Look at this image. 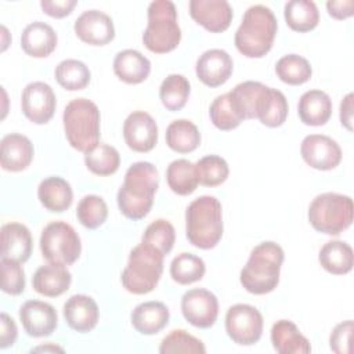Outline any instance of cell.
I'll use <instances>...</instances> for the list:
<instances>
[{
  "mask_svg": "<svg viewBox=\"0 0 354 354\" xmlns=\"http://www.w3.org/2000/svg\"><path fill=\"white\" fill-rule=\"evenodd\" d=\"M192 19L206 30L218 33L228 29L232 21V7L225 0H191Z\"/></svg>",
  "mask_w": 354,
  "mask_h": 354,
  "instance_id": "obj_17",
  "label": "cell"
},
{
  "mask_svg": "<svg viewBox=\"0 0 354 354\" xmlns=\"http://www.w3.org/2000/svg\"><path fill=\"white\" fill-rule=\"evenodd\" d=\"M86 167L97 176H111L120 166V155L112 145L98 142L84 152Z\"/></svg>",
  "mask_w": 354,
  "mask_h": 354,
  "instance_id": "obj_35",
  "label": "cell"
},
{
  "mask_svg": "<svg viewBox=\"0 0 354 354\" xmlns=\"http://www.w3.org/2000/svg\"><path fill=\"white\" fill-rule=\"evenodd\" d=\"M88 66L77 59H64L55 68L57 82L69 91L83 90L90 83Z\"/></svg>",
  "mask_w": 354,
  "mask_h": 354,
  "instance_id": "obj_38",
  "label": "cell"
},
{
  "mask_svg": "<svg viewBox=\"0 0 354 354\" xmlns=\"http://www.w3.org/2000/svg\"><path fill=\"white\" fill-rule=\"evenodd\" d=\"M283 261L282 248L271 241L261 242L250 252L246 266L241 271L242 286L253 295L272 292L279 282Z\"/></svg>",
  "mask_w": 354,
  "mask_h": 354,
  "instance_id": "obj_3",
  "label": "cell"
},
{
  "mask_svg": "<svg viewBox=\"0 0 354 354\" xmlns=\"http://www.w3.org/2000/svg\"><path fill=\"white\" fill-rule=\"evenodd\" d=\"M205 261L192 253H180L170 264V275L180 285H189L203 278Z\"/></svg>",
  "mask_w": 354,
  "mask_h": 354,
  "instance_id": "obj_39",
  "label": "cell"
},
{
  "mask_svg": "<svg viewBox=\"0 0 354 354\" xmlns=\"http://www.w3.org/2000/svg\"><path fill=\"white\" fill-rule=\"evenodd\" d=\"M318 260L328 272L343 275L353 268V249L347 242L329 241L321 248Z\"/></svg>",
  "mask_w": 354,
  "mask_h": 354,
  "instance_id": "obj_31",
  "label": "cell"
},
{
  "mask_svg": "<svg viewBox=\"0 0 354 354\" xmlns=\"http://www.w3.org/2000/svg\"><path fill=\"white\" fill-rule=\"evenodd\" d=\"M231 94L238 101L245 119H261L266 113L271 95H272V87H267L260 82H242L236 84Z\"/></svg>",
  "mask_w": 354,
  "mask_h": 354,
  "instance_id": "obj_19",
  "label": "cell"
},
{
  "mask_svg": "<svg viewBox=\"0 0 354 354\" xmlns=\"http://www.w3.org/2000/svg\"><path fill=\"white\" fill-rule=\"evenodd\" d=\"M1 290L17 296L21 295L25 289V272L21 267V263L1 259Z\"/></svg>",
  "mask_w": 354,
  "mask_h": 354,
  "instance_id": "obj_44",
  "label": "cell"
},
{
  "mask_svg": "<svg viewBox=\"0 0 354 354\" xmlns=\"http://www.w3.org/2000/svg\"><path fill=\"white\" fill-rule=\"evenodd\" d=\"M181 313L194 326L206 329L214 325L218 315V301L207 289H191L183 295Z\"/></svg>",
  "mask_w": 354,
  "mask_h": 354,
  "instance_id": "obj_11",
  "label": "cell"
},
{
  "mask_svg": "<svg viewBox=\"0 0 354 354\" xmlns=\"http://www.w3.org/2000/svg\"><path fill=\"white\" fill-rule=\"evenodd\" d=\"M174 241H176L174 227L171 225V223H169L165 218H159L151 223L145 228L141 239V242L153 246L165 256L173 249Z\"/></svg>",
  "mask_w": 354,
  "mask_h": 354,
  "instance_id": "obj_42",
  "label": "cell"
},
{
  "mask_svg": "<svg viewBox=\"0 0 354 354\" xmlns=\"http://www.w3.org/2000/svg\"><path fill=\"white\" fill-rule=\"evenodd\" d=\"M19 319L25 332L32 337L50 336L58 325L55 308L40 300L25 301L19 308Z\"/></svg>",
  "mask_w": 354,
  "mask_h": 354,
  "instance_id": "obj_15",
  "label": "cell"
},
{
  "mask_svg": "<svg viewBox=\"0 0 354 354\" xmlns=\"http://www.w3.org/2000/svg\"><path fill=\"white\" fill-rule=\"evenodd\" d=\"M340 122L351 131L353 130V94H347L340 104Z\"/></svg>",
  "mask_w": 354,
  "mask_h": 354,
  "instance_id": "obj_50",
  "label": "cell"
},
{
  "mask_svg": "<svg viewBox=\"0 0 354 354\" xmlns=\"http://www.w3.org/2000/svg\"><path fill=\"white\" fill-rule=\"evenodd\" d=\"M158 187L159 174L152 163H133L127 169L123 185L118 191V206L122 214L130 220L144 218L152 207Z\"/></svg>",
  "mask_w": 354,
  "mask_h": 354,
  "instance_id": "obj_1",
  "label": "cell"
},
{
  "mask_svg": "<svg viewBox=\"0 0 354 354\" xmlns=\"http://www.w3.org/2000/svg\"><path fill=\"white\" fill-rule=\"evenodd\" d=\"M283 15L288 26L296 32H310L319 22V11L311 0H290L285 4Z\"/></svg>",
  "mask_w": 354,
  "mask_h": 354,
  "instance_id": "obj_33",
  "label": "cell"
},
{
  "mask_svg": "<svg viewBox=\"0 0 354 354\" xmlns=\"http://www.w3.org/2000/svg\"><path fill=\"white\" fill-rule=\"evenodd\" d=\"M17 336H18V330H17V325H15L14 319L8 314L1 313V315H0V347L7 348V347L12 346L17 340Z\"/></svg>",
  "mask_w": 354,
  "mask_h": 354,
  "instance_id": "obj_48",
  "label": "cell"
},
{
  "mask_svg": "<svg viewBox=\"0 0 354 354\" xmlns=\"http://www.w3.org/2000/svg\"><path fill=\"white\" fill-rule=\"evenodd\" d=\"M159 353L169 354V353H192V354H203L206 353L205 344L196 339L195 336L189 335L184 329H174L167 336L163 337Z\"/></svg>",
  "mask_w": 354,
  "mask_h": 354,
  "instance_id": "obj_43",
  "label": "cell"
},
{
  "mask_svg": "<svg viewBox=\"0 0 354 354\" xmlns=\"http://www.w3.org/2000/svg\"><path fill=\"white\" fill-rule=\"evenodd\" d=\"M72 282V274L65 266L46 264L36 270L32 277L33 289L47 297H57L65 293Z\"/></svg>",
  "mask_w": 354,
  "mask_h": 354,
  "instance_id": "obj_24",
  "label": "cell"
},
{
  "mask_svg": "<svg viewBox=\"0 0 354 354\" xmlns=\"http://www.w3.org/2000/svg\"><path fill=\"white\" fill-rule=\"evenodd\" d=\"M100 311L95 300L86 295H73L64 304L65 322L76 332L86 333L95 328Z\"/></svg>",
  "mask_w": 354,
  "mask_h": 354,
  "instance_id": "obj_20",
  "label": "cell"
},
{
  "mask_svg": "<svg viewBox=\"0 0 354 354\" xmlns=\"http://www.w3.org/2000/svg\"><path fill=\"white\" fill-rule=\"evenodd\" d=\"M163 257L151 245L141 242L129 256L127 266L122 272V283L124 289L134 295H145L152 292L163 272Z\"/></svg>",
  "mask_w": 354,
  "mask_h": 354,
  "instance_id": "obj_6",
  "label": "cell"
},
{
  "mask_svg": "<svg viewBox=\"0 0 354 354\" xmlns=\"http://www.w3.org/2000/svg\"><path fill=\"white\" fill-rule=\"evenodd\" d=\"M353 199L343 194L325 192L308 206V221L314 230L328 235H339L353 223Z\"/></svg>",
  "mask_w": 354,
  "mask_h": 354,
  "instance_id": "obj_8",
  "label": "cell"
},
{
  "mask_svg": "<svg viewBox=\"0 0 354 354\" xmlns=\"http://www.w3.org/2000/svg\"><path fill=\"white\" fill-rule=\"evenodd\" d=\"M123 137L127 147L136 152H148L158 142V126L144 111L131 112L123 123Z\"/></svg>",
  "mask_w": 354,
  "mask_h": 354,
  "instance_id": "obj_14",
  "label": "cell"
},
{
  "mask_svg": "<svg viewBox=\"0 0 354 354\" xmlns=\"http://www.w3.org/2000/svg\"><path fill=\"white\" fill-rule=\"evenodd\" d=\"M77 37L91 46H104L115 37V26L112 18L98 10H87L82 12L73 25Z\"/></svg>",
  "mask_w": 354,
  "mask_h": 354,
  "instance_id": "obj_16",
  "label": "cell"
},
{
  "mask_svg": "<svg viewBox=\"0 0 354 354\" xmlns=\"http://www.w3.org/2000/svg\"><path fill=\"white\" fill-rule=\"evenodd\" d=\"M166 144L176 152L188 153L199 147L201 133L191 120L178 119L167 126Z\"/></svg>",
  "mask_w": 354,
  "mask_h": 354,
  "instance_id": "obj_32",
  "label": "cell"
},
{
  "mask_svg": "<svg viewBox=\"0 0 354 354\" xmlns=\"http://www.w3.org/2000/svg\"><path fill=\"white\" fill-rule=\"evenodd\" d=\"M209 115L212 123L224 131L238 127L245 120V115L231 91L213 100L209 108Z\"/></svg>",
  "mask_w": 354,
  "mask_h": 354,
  "instance_id": "obj_30",
  "label": "cell"
},
{
  "mask_svg": "<svg viewBox=\"0 0 354 354\" xmlns=\"http://www.w3.org/2000/svg\"><path fill=\"white\" fill-rule=\"evenodd\" d=\"M232 68L234 64L227 51L221 48H212L198 58L195 72L203 84L209 87H218L230 79Z\"/></svg>",
  "mask_w": 354,
  "mask_h": 354,
  "instance_id": "obj_18",
  "label": "cell"
},
{
  "mask_svg": "<svg viewBox=\"0 0 354 354\" xmlns=\"http://www.w3.org/2000/svg\"><path fill=\"white\" fill-rule=\"evenodd\" d=\"M55 105V94L50 84L32 82L25 86L21 95V108L30 122L36 124L47 123L54 116Z\"/></svg>",
  "mask_w": 354,
  "mask_h": 354,
  "instance_id": "obj_12",
  "label": "cell"
},
{
  "mask_svg": "<svg viewBox=\"0 0 354 354\" xmlns=\"http://www.w3.org/2000/svg\"><path fill=\"white\" fill-rule=\"evenodd\" d=\"M195 173L201 185L217 187L227 180L230 167L221 156L207 155L195 163Z\"/></svg>",
  "mask_w": 354,
  "mask_h": 354,
  "instance_id": "obj_40",
  "label": "cell"
},
{
  "mask_svg": "<svg viewBox=\"0 0 354 354\" xmlns=\"http://www.w3.org/2000/svg\"><path fill=\"white\" fill-rule=\"evenodd\" d=\"M166 181L169 188L177 195H189L198 187L195 165L187 159L173 160L166 170Z\"/></svg>",
  "mask_w": 354,
  "mask_h": 354,
  "instance_id": "obj_34",
  "label": "cell"
},
{
  "mask_svg": "<svg viewBox=\"0 0 354 354\" xmlns=\"http://www.w3.org/2000/svg\"><path fill=\"white\" fill-rule=\"evenodd\" d=\"M278 24L274 12L261 4L249 7L235 32V47L248 58H261L272 47Z\"/></svg>",
  "mask_w": 354,
  "mask_h": 354,
  "instance_id": "obj_2",
  "label": "cell"
},
{
  "mask_svg": "<svg viewBox=\"0 0 354 354\" xmlns=\"http://www.w3.org/2000/svg\"><path fill=\"white\" fill-rule=\"evenodd\" d=\"M40 250L48 263L71 266L80 256L82 242L72 225L65 221H53L41 231Z\"/></svg>",
  "mask_w": 354,
  "mask_h": 354,
  "instance_id": "obj_9",
  "label": "cell"
},
{
  "mask_svg": "<svg viewBox=\"0 0 354 354\" xmlns=\"http://www.w3.org/2000/svg\"><path fill=\"white\" fill-rule=\"evenodd\" d=\"M100 111L87 98H75L64 109L62 122L68 142L80 152H87L100 140Z\"/></svg>",
  "mask_w": 354,
  "mask_h": 354,
  "instance_id": "obj_5",
  "label": "cell"
},
{
  "mask_svg": "<svg viewBox=\"0 0 354 354\" xmlns=\"http://www.w3.org/2000/svg\"><path fill=\"white\" fill-rule=\"evenodd\" d=\"M225 330L234 343L252 346L261 337L263 315L250 304H234L225 314Z\"/></svg>",
  "mask_w": 354,
  "mask_h": 354,
  "instance_id": "obj_10",
  "label": "cell"
},
{
  "mask_svg": "<svg viewBox=\"0 0 354 354\" xmlns=\"http://www.w3.org/2000/svg\"><path fill=\"white\" fill-rule=\"evenodd\" d=\"M32 235L26 225L8 223L1 227V259L25 263L32 254Z\"/></svg>",
  "mask_w": 354,
  "mask_h": 354,
  "instance_id": "obj_21",
  "label": "cell"
},
{
  "mask_svg": "<svg viewBox=\"0 0 354 354\" xmlns=\"http://www.w3.org/2000/svg\"><path fill=\"white\" fill-rule=\"evenodd\" d=\"M353 332V321L347 319L335 326L329 337L330 350L339 354L350 353V337Z\"/></svg>",
  "mask_w": 354,
  "mask_h": 354,
  "instance_id": "obj_46",
  "label": "cell"
},
{
  "mask_svg": "<svg viewBox=\"0 0 354 354\" xmlns=\"http://www.w3.org/2000/svg\"><path fill=\"white\" fill-rule=\"evenodd\" d=\"M326 10L330 17L336 19H344L354 14V1L353 0H339V1H328Z\"/></svg>",
  "mask_w": 354,
  "mask_h": 354,
  "instance_id": "obj_49",
  "label": "cell"
},
{
  "mask_svg": "<svg viewBox=\"0 0 354 354\" xmlns=\"http://www.w3.org/2000/svg\"><path fill=\"white\" fill-rule=\"evenodd\" d=\"M275 73L283 83L299 86L310 80L313 69L304 57L297 54H288L278 59L275 65Z\"/></svg>",
  "mask_w": 354,
  "mask_h": 354,
  "instance_id": "obj_37",
  "label": "cell"
},
{
  "mask_svg": "<svg viewBox=\"0 0 354 354\" xmlns=\"http://www.w3.org/2000/svg\"><path fill=\"white\" fill-rule=\"evenodd\" d=\"M189 82L183 75L171 73L166 76L159 87V97L167 111H180L189 97Z\"/></svg>",
  "mask_w": 354,
  "mask_h": 354,
  "instance_id": "obj_36",
  "label": "cell"
},
{
  "mask_svg": "<svg viewBox=\"0 0 354 354\" xmlns=\"http://www.w3.org/2000/svg\"><path fill=\"white\" fill-rule=\"evenodd\" d=\"M169 308L162 301H145L134 307L130 319L141 335H155L169 324Z\"/></svg>",
  "mask_w": 354,
  "mask_h": 354,
  "instance_id": "obj_25",
  "label": "cell"
},
{
  "mask_svg": "<svg viewBox=\"0 0 354 354\" xmlns=\"http://www.w3.org/2000/svg\"><path fill=\"white\" fill-rule=\"evenodd\" d=\"M113 72L122 82L138 84L148 77L151 62L140 51L127 48L116 54L113 59Z\"/></svg>",
  "mask_w": 354,
  "mask_h": 354,
  "instance_id": "obj_27",
  "label": "cell"
},
{
  "mask_svg": "<svg viewBox=\"0 0 354 354\" xmlns=\"http://www.w3.org/2000/svg\"><path fill=\"white\" fill-rule=\"evenodd\" d=\"M297 112L304 124L322 126L332 115V101L325 91L308 90L300 97Z\"/></svg>",
  "mask_w": 354,
  "mask_h": 354,
  "instance_id": "obj_28",
  "label": "cell"
},
{
  "mask_svg": "<svg viewBox=\"0 0 354 354\" xmlns=\"http://www.w3.org/2000/svg\"><path fill=\"white\" fill-rule=\"evenodd\" d=\"M57 33L46 22L35 21L29 24L21 35L22 50L35 58H44L50 55L57 47Z\"/></svg>",
  "mask_w": 354,
  "mask_h": 354,
  "instance_id": "obj_23",
  "label": "cell"
},
{
  "mask_svg": "<svg viewBox=\"0 0 354 354\" xmlns=\"http://www.w3.org/2000/svg\"><path fill=\"white\" fill-rule=\"evenodd\" d=\"M223 212L217 198L203 195L189 203L185 212V234L199 249L214 248L223 236Z\"/></svg>",
  "mask_w": 354,
  "mask_h": 354,
  "instance_id": "obj_4",
  "label": "cell"
},
{
  "mask_svg": "<svg viewBox=\"0 0 354 354\" xmlns=\"http://www.w3.org/2000/svg\"><path fill=\"white\" fill-rule=\"evenodd\" d=\"M181 40L177 10L170 0H155L148 7V25L142 33L144 46L156 54L174 50Z\"/></svg>",
  "mask_w": 354,
  "mask_h": 354,
  "instance_id": "obj_7",
  "label": "cell"
},
{
  "mask_svg": "<svg viewBox=\"0 0 354 354\" xmlns=\"http://www.w3.org/2000/svg\"><path fill=\"white\" fill-rule=\"evenodd\" d=\"M33 144L26 136L11 133L1 140V167L7 171L25 170L33 159Z\"/></svg>",
  "mask_w": 354,
  "mask_h": 354,
  "instance_id": "obj_22",
  "label": "cell"
},
{
  "mask_svg": "<svg viewBox=\"0 0 354 354\" xmlns=\"http://www.w3.org/2000/svg\"><path fill=\"white\" fill-rule=\"evenodd\" d=\"M288 111H289V106L283 93L277 88H272L270 105L266 113L263 115V118L260 119V122L267 127H278L285 123L288 118Z\"/></svg>",
  "mask_w": 354,
  "mask_h": 354,
  "instance_id": "obj_45",
  "label": "cell"
},
{
  "mask_svg": "<svg viewBox=\"0 0 354 354\" xmlns=\"http://www.w3.org/2000/svg\"><path fill=\"white\" fill-rule=\"evenodd\" d=\"M271 343L279 354H307L310 342L289 319H279L271 328Z\"/></svg>",
  "mask_w": 354,
  "mask_h": 354,
  "instance_id": "obj_26",
  "label": "cell"
},
{
  "mask_svg": "<svg viewBox=\"0 0 354 354\" xmlns=\"http://www.w3.org/2000/svg\"><path fill=\"white\" fill-rule=\"evenodd\" d=\"M32 351H64L62 347H58V346H53V344H47V346H40V347H36L33 348Z\"/></svg>",
  "mask_w": 354,
  "mask_h": 354,
  "instance_id": "obj_51",
  "label": "cell"
},
{
  "mask_svg": "<svg viewBox=\"0 0 354 354\" xmlns=\"http://www.w3.org/2000/svg\"><path fill=\"white\" fill-rule=\"evenodd\" d=\"M37 198L40 203L50 212L61 213L72 205L73 192L71 184L57 176L44 178L37 188Z\"/></svg>",
  "mask_w": 354,
  "mask_h": 354,
  "instance_id": "obj_29",
  "label": "cell"
},
{
  "mask_svg": "<svg viewBox=\"0 0 354 354\" xmlns=\"http://www.w3.org/2000/svg\"><path fill=\"white\" fill-rule=\"evenodd\" d=\"M303 160L317 170H332L342 160L339 144L324 134H310L304 137L300 145Z\"/></svg>",
  "mask_w": 354,
  "mask_h": 354,
  "instance_id": "obj_13",
  "label": "cell"
},
{
  "mask_svg": "<svg viewBox=\"0 0 354 354\" xmlns=\"http://www.w3.org/2000/svg\"><path fill=\"white\" fill-rule=\"evenodd\" d=\"M76 4H77L76 0H41L40 1V7L43 12L54 18H64L69 15Z\"/></svg>",
  "mask_w": 354,
  "mask_h": 354,
  "instance_id": "obj_47",
  "label": "cell"
},
{
  "mask_svg": "<svg viewBox=\"0 0 354 354\" xmlns=\"http://www.w3.org/2000/svg\"><path fill=\"white\" fill-rule=\"evenodd\" d=\"M76 216L83 227L95 230L105 223L108 217V206L101 196L86 195L77 203Z\"/></svg>",
  "mask_w": 354,
  "mask_h": 354,
  "instance_id": "obj_41",
  "label": "cell"
}]
</instances>
